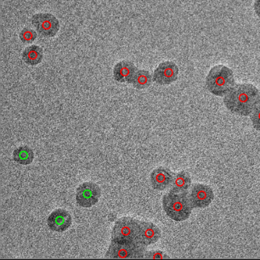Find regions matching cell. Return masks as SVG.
Wrapping results in <instances>:
<instances>
[{
	"label": "cell",
	"mask_w": 260,
	"mask_h": 260,
	"mask_svg": "<svg viewBox=\"0 0 260 260\" xmlns=\"http://www.w3.org/2000/svg\"><path fill=\"white\" fill-rule=\"evenodd\" d=\"M223 102L228 110L233 114L250 116L260 103V91L251 84H236L224 96Z\"/></svg>",
	"instance_id": "obj_1"
},
{
	"label": "cell",
	"mask_w": 260,
	"mask_h": 260,
	"mask_svg": "<svg viewBox=\"0 0 260 260\" xmlns=\"http://www.w3.org/2000/svg\"><path fill=\"white\" fill-rule=\"evenodd\" d=\"M162 205L167 216L177 222L184 221L189 219L193 209L188 191L174 192L169 191L162 197Z\"/></svg>",
	"instance_id": "obj_2"
},
{
	"label": "cell",
	"mask_w": 260,
	"mask_h": 260,
	"mask_svg": "<svg viewBox=\"0 0 260 260\" xmlns=\"http://www.w3.org/2000/svg\"><path fill=\"white\" fill-rule=\"evenodd\" d=\"M236 85L233 70L225 65H216L206 78V88L216 96H225Z\"/></svg>",
	"instance_id": "obj_3"
},
{
	"label": "cell",
	"mask_w": 260,
	"mask_h": 260,
	"mask_svg": "<svg viewBox=\"0 0 260 260\" xmlns=\"http://www.w3.org/2000/svg\"><path fill=\"white\" fill-rule=\"evenodd\" d=\"M146 246L138 241L131 242H121L112 240L106 258L116 259H144Z\"/></svg>",
	"instance_id": "obj_4"
},
{
	"label": "cell",
	"mask_w": 260,
	"mask_h": 260,
	"mask_svg": "<svg viewBox=\"0 0 260 260\" xmlns=\"http://www.w3.org/2000/svg\"><path fill=\"white\" fill-rule=\"evenodd\" d=\"M140 222L130 217L119 218L113 228L112 240L121 242H136L139 234Z\"/></svg>",
	"instance_id": "obj_5"
},
{
	"label": "cell",
	"mask_w": 260,
	"mask_h": 260,
	"mask_svg": "<svg viewBox=\"0 0 260 260\" xmlns=\"http://www.w3.org/2000/svg\"><path fill=\"white\" fill-rule=\"evenodd\" d=\"M31 23L37 32L45 38L55 37L60 28L59 20L51 13H38L32 15Z\"/></svg>",
	"instance_id": "obj_6"
},
{
	"label": "cell",
	"mask_w": 260,
	"mask_h": 260,
	"mask_svg": "<svg viewBox=\"0 0 260 260\" xmlns=\"http://www.w3.org/2000/svg\"><path fill=\"white\" fill-rule=\"evenodd\" d=\"M102 195L100 186L92 182H84L78 186L75 195L77 204L82 208H90L99 203Z\"/></svg>",
	"instance_id": "obj_7"
},
{
	"label": "cell",
	"mask_w": 260,
	"mask_h": 260,
	"mask_svg": "<svg viewBox=\"0 0 260 260\" xmlns=\"http://www.w3.org/2000/svg\"><path fill=\"white\" fill-rule=\"evenodd\" d=\"M189 201L193 209H205L213 203L215 194L211 186L204 184H195L188 191Z\"/></svg>",
	"instance_id": "obj_8"
},
{
	"label": "cell",
	"mask_w": 260,
	"mask_h": 260,
	"mask_svg": "<svg viewBox=\"0 0 260 260\" xmlns=\"http://www.w3.org/2000/svg\"><path fill=\"white\" fill-rule=\"evenodd\" d=\"M179 69L173 61H167L160 63L153 73V81L160 85H170L177 81Z\"/></svg>",
	"instance_id": "obj_9"
},
{
	"label": "cell",
	"mask_w": 260,
	"mask_h": 260,
	"mask_svg": "<svg viewBox=\"0 0 260 260\" xmlns=\"http://www.w3.org/2000/svg\"><path fill=\"white\" fill-rule=\"evenodd\" d=\"M73 218L68 210L59 208L53 211L47 219V225L54 232L62 233L71 226Z\"/></svg>",
	"instance_id": "obj_10"
},
{
	"label": "cell",
	"mask_w": 260,
	"mask_h": 260,
	"mask_svg": "<svg viewBox=\"0 0 260 260\" xmlns=\"http://www.w3.org/2000/svg\"><path fill=\"white\" fill-rule=\"evenodd\" d=\"M162 233L158 225L152 222L140 221L138 242L145 246L151 245L158 242Z\"/></svg>",
	"instance_id": "obj_11"
},
{
	"label": "cell",
	"mask_w": 260,
	"mask_h": 260,
	"mask_svg": "<svg viewBox=\"0 0 260 260\" xmlns=\"http://www.w3.org/2000/svg\"><path fill=\"white\" fill-rule=\"evenodd\" d=\"M174 174L167 167H158L150 174V181L155 190L164 191L172 185Z\"/></svg>",
	"instance_id": "obj_12"
},
{
	"label": "cell",
	"mask_w": 260,
	"mask_h": 260,
	"mask_svg": "<svg viewBox=\"0 0 260 260\" xmlns=\"http://www.w3.org/2000/svg\"><path fill=\"white\" fill-rule=\"evenodd\" d=\"M138 68L132 61H121L114 68V78L118 83H131Z\"/></svg>",
	"instance_id": "obj_13"
},
{
	"label": "cell",
	"mask_w": 260,
	"mask_h": 260,
	"mask_svg": "<svg viewBox=\"0 0 260 260\" xmlns=\"http://www.w3.org/2000/svg\"><path fill=\"white\" fill-rule=\"evenodd\" d=\"M191 177L189 172L181 171L174 174L170 191L174 192H187L191 187Z\"/></svg>",
	"instance_id": "obj_14"
},
{
	"label": "cell",
	"mask_w": 260,
	"mask_h": 260,
	"mask_svg": "<svg viewBox=\"0 0 260 260\" xmlns=\"http://www.w3.org/2000/svg\"><path fill=\"white\" fill-rule=\"evenodd\" d=\"M43 57H44L43 49L37 45H32L27 47L22 54L23 60L25 61V64L30 65V66H36V65L40 64Z\"/></svg>",
	"instance_id": "obj_15"
},
{
	"label": "cell",
	"mask_w": 260,
	"mask_h": 260,
	"mask_svg": "<svg viewBox=\"0 0 260 260\" xmlns=\"http://www.w3.org/2000/svg\"><path fill=\"white\" fill-rule=\"evenodd\" d=\"M13 160L20 165H29L34 159V152L28 145H21L15 149L13 153Z\"/></svg>",
	"instance_id": "obj_16"
},
{
	"label": "cell",
	"mask_w": 260,
	"mask_h": 260,
	"mask_svg": "<svg viewBox=\"0 0 260 260\" xmlns=\"http://www.w3.org/2000/svg\"><path fill=\"white\" fill-rule=\"evenodd\" d=\"M152 76L150 72L148 70H140L135 73L133 80H132V84L133 87L137 89H146L151 85Z\"/></svg>",
	"instance_id": "obj_17"
},
{
	"label": "cell",
	"mask_w": 260,
	"mask_h": 260,
	"mask_svg": "<svg viewBox=\"0 0 260 260\" xmlns=\"http://www.w3.org/2000/svg\"><path fill=\"white\" fill-rule=\"evenodd\" d=\"M37 38V32L32 29L25 28L20 32V39L23 44H31Z\"/></svg>",
	"instance_id": "obj_18"
},
{
	"label": "cell",
	"mask_w": 260,
	"mask_h": 260,
	"mask_svg": "<svg viewBox=\"0 0 260 260\" xmlns=\"http://www.w3.org/2000/svg\"><path fill=\"white\" fill-rule=\"evenodd\" d=\"M144 259H170V256L162 251L152 250L146 251L145 253Z\"/></svg>",
	"instance_id": "obj_19"
},
{
	"label": "cell",
	"mask_w": 260,
	"mask_h": 260,
	"mask_svg": "<svg viewBox=\"0 0 260 260\" xmlns=\"http://www.w3.org/2000/svg\"><path fill=\"white\" fill-rule=\"evenodd\" d=\"M250 118L254 129L260 133V103L251 113Z\"/></svg>",
	"instance_id": "obj_20"
},
{
	"label": "cell",
	"mask_w": 260,
	"mask_h": 260,
	"mask_svg": "<svg viewBox=\"0 0 260 260\" xmlns=\"http://www.w3.org/2000/svg\"><path fill=\"white\" fill-rule=\"evenodd\" d=\"M254 11L260 19V0H255L254 5Z\"/></svg>",
	"instance_id": "obj_21"
}]
</instances>
